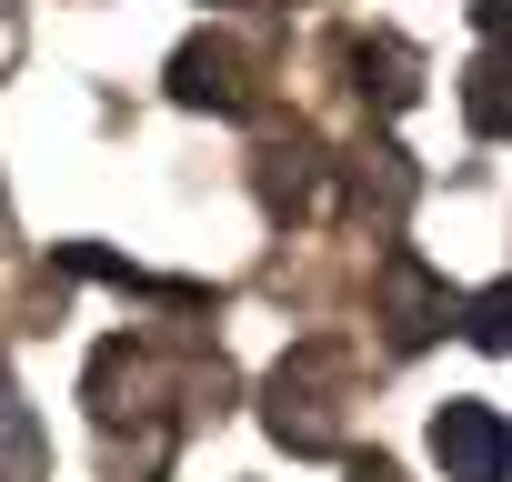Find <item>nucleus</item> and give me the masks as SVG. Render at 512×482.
Listing matches in <instances>:
<instances>
[{
	"mask_svg": "<svg viewBox=\"0 0 512 482\" xmlns=\"http://www.w3.org/2000/svg\"><path fill=\"white\" fill-rule=\"evenodd\" d=\"M472 342L502 352V292H472Z\"/></svg>",
	"mask_w": 512,
	"mask_h": 482,
	"instance_id": "9b49d317",
	"label": "nucleus"
},
{
	"mask_svg": "<svg viewBox=\"0 0 512 482\" xmlns=\"http://www.w3.org/2000/svg\"><path fill=\"white\" fill-rule=\"evenodd\" d=\"M372 312H382V342H392V352H422L432 332H452V282H432L412 252H382Z\"/></svg>",
	"mask_w": 512,
	"mask_h": 482,
	"instance_id": "7ed1b4c3",
	"label": "nucleus"
},
{
	"mask_svg": "<svg viewBox=\"0 0 512 482\" xmlns=\"http://www.w3.org/2000/svg\"><path fill=\"white\" fill-rule=\"evenodd\" d=\"M352 91L362 101H382V111H402L412 91H422V61H412V41H392V31H372V41H352Z\"/></svg>",
	"mask_w": 512,
	"mask_h": 482,
	"instance_id": "423d86ee",
	"label": "nucleus"
},
{
	"mask_svg": "<svg viewBox=\"0 0 512 482\" xmlns=\"http://www.w3.org/2000/svg\"><path fill=\"white\" fill-rule=\"evenodd\" d=\"M432 462L452 482H502V412L492 402H442L432 412Z\"/></svg>",
	"mask_w": 512,
	"mask_h": 482,
	"instance_id": "39448f33",
	"label": "nucleus"
},
{
	"mask_svg": "<svg viewBox=\"0 0 512 482\" xmlns=\"http://www.w3.org/2000/svg\"><path fill=\"white\" fill-rule=\"evenodd\" d=\"M342 382H352V352L342 342H302L272 392H262V422L292 442V452H342Z\"/></svg>",
	"mask_w": 512,
	"mask_h": 482,
	"instance_id": "f257e3e1",
	"label": "nucleus"
},
{
	"mask_svg": "<svg viewBox=\"0 0 512 482\" xmlns=\"http://www.w3.org/2000/svg\"><path fill=\"white\" fill-rule=\"evenodd\" d=\"M0 482H41V422L11 372H0Z\"/></svg>",
	"mask_w": 512,
	"mask_h": 482,
	"instance_id": "1a4fd4ad",
	"label": "nucleus"
},
{
	"mask_svg": "<svg viewBox=\"0 0 512 482\" xmlns=\"http://www.w3.org/2000/svg\"><path fill=\"white\" fill-rule=\"evenodd\" d=\"M352 482H402V472H392V462L372 452V462H352Z\"/></svg>",
	"mask_w": 512,
	"mask_h": 482,
	"instance_id": "f8f14e48",
	"label": "nucleus"
},
{
	"mask_svg": "<svg viewBox=\"0 0 512 482\" xmlns=\"http://www.w3.org/2000/svg\"><path fill=\"white\" fill-rule=\"evenodd\" d=\"M472 131H482V141L502 131V61H492V51L472 61Z\"/></svg>",
	"mask_w": 512,
	"mask_h": 482,
	"instance_id": "9d476101",
	"label": "nucleus"
},
{
	"mask_svg": "<svg viewBox=\"0 0 512 482\" xmlns=\"http://www.w3.org/2000/svg\"><path fill=\"white\" fill-rule=\"evenodd\" d=\"M171 402V362H161V342H101V362H91V412H101V432H121V422H151Z\"/></svg>",
	"mask_w": 512,
	"mask_h": 482,
	"instance_id": "f03ea898",
	"label": "nucleus"
},
{
	"mask_svg": "<svg viewBox=\"0 0 512 482\" xmlns=\"http://www.w3.org/2000/svg\"><path fill=\"white\" fill-rule=\"evenodd\" d=\"M0 51H11V0H0Z\"/></svg>",
	"mask_w": 512,
	"mask_h": 482,
	"instance_id": "ddd939ff",
	"label": "nucleus"
},
{
	"mask_svg": "<svg viewBox=\"0 0 512 482\" xmlns=\"http://www.w3.org/2000/svg\"><path fill=\"white\" fill-rule=\"evenodd\" d=\"M352 211H362V221H382V231L412 211V161H402L392 141H372V151L352 161Z\"/></svg>",
	"mask_w": 512,
	"mask_h": 482,
	"instance_id": "6e6552de",
	"label": "nucleus"
},
{
	"mask_svg": "<svg viewBox=\"0 0 512 482\" xmlns=\"http://www.w3.org/2000/svg\"><path fill=\"white\" fill-rule=\"evenodd\" d=\"M312 181H322V141L292 121V131L262 151V201H272V211H312Z\"/></svg>",
	"mask_w": 512,
	"mask_h": 482,
	"instance_id": "0eeeda50",
	"label": "nucleus"
},
{
	"mask_svg": "<svg viewBox=\"0 0 512 482\" xmlns=\"http://www.w3.org/2000/svg\"><path fill=\"white\" fill-rule=\"evenodd\" d=\"M171 101L181 111H251V51L231 31H201L171 51Z\"/></svg>",
	"mask_w": 512,
	"mask_h": 482,
	"instance_id": "20e7f679",
	"label": "nucleus"
}]
</instances>
